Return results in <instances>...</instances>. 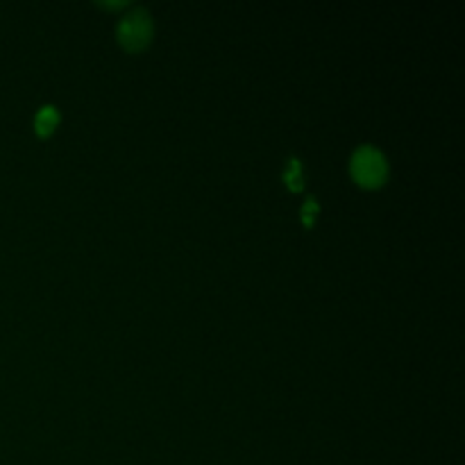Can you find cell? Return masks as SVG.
Listing matches in <instances>:
<instances>
[{
  "label": "cell",
  "mask_w": 465,
  "mask_h": 465,
  "mask_svg": "<svg viewBox=\"0 0 465 465\" xmlns=\"http://www.w3.org/2000/svg\"><path fill=\"white\" fill-rule=\"evenodd\" d=\"M318 213H321V204H318V200L313 195H309L302 207H300V223H302V227L313 230Z\"/></svg>",
  "instance_id": "cell-5"
},
{
  "label": "cell",
  "mask_w": 465,
  "mask_h": 465,
  "mask_svg": "<svg viewBox=\"0 0 465 465\" xmlns=\"http://www.w3.org/2000/svg\"><path fill=\"white\" fill-rule=\"evenodd\" d=\"M282 180H284L286 189H289L291 193H302L304 184H307L302 159L295 157V154H291V157L286 159V166H284V173H282Z\"/></svg>",
  "instance_id": "cell-4"
},
{
  "label": "cell",
  "mask_w": 465,
  "mask_h": 465,
  "mask_svg": "<svg viewBox=\"0 0 465 465\" xmlns=\"http://www.w3.org/2000/svg\"><path fill=\"white\" fill-rule=\"evenodd\" d=\"M350 175L361 189H381L389 182V162L375 145H361L350 159Z\"/></svg>",
  "instance_id": "cell-1"
},
{
  "label": "cell",
  "mask_w": 465,
  "mask_h": 465,
  "mask_svg": "<svg viewBox=\"0 0 465 465\" xmlns=\"http://www.w3.org/2000/svg\"><path fill=\"white\" fill-rule=\"evenodd\" d=\"M154 35V23L153 16L148 14V9L136 7L132 12H127L125 16L118 21L116 25V39L125 53H141L150 45Z\"/></svg>",
  "instance_id": "cell-2"
},
{
  "label": "cell",
  "mask_w": 465,
  "mask_h": 465,
  "mask_svg": "<svg viewBox=\"0 0 465 465\" xmlns=\"http://www.w3.org/2000/svg\"><path fill=\"white\" fill-rule=\"evenodd\" d=\"M98 5V7H103V9H123V7H127V0H103V3H95Z\"/></svg>",
  "instance_id": "cell-6"
},
{
  "label": "cell",
  "mask_w": 465,
  "mask_h": 465,
  "mask_svg": "<svg viewBox=\"0 0 465 465\" xmlns=\"http://www.w3.org/2000/svg\"><path fill=\"white\" fill-rule=\"evenodd\" d=\"M62 123V114L53 104H44L35 116V132L39 139H50Z\"/></svg>",
  "instance_id": "cell-3"
}]
</instances>
